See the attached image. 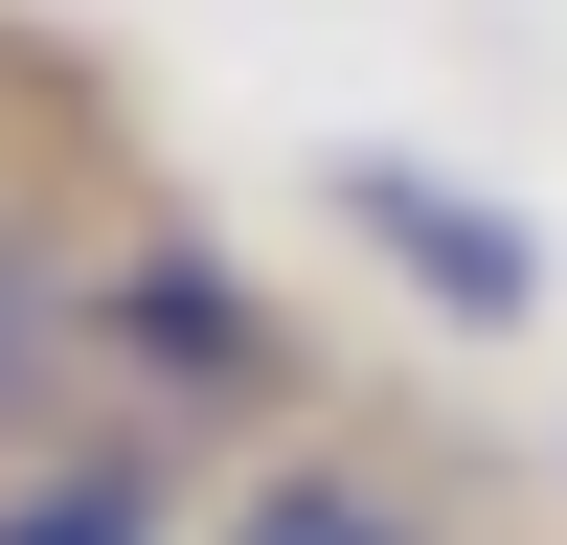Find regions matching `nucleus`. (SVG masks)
Instances as JSON below:
<instances>
[{"label":"nucleus","mask_w":567,"mask_h":545,"mask_svg":"<svg viewBox=\"0 0 567 545\" xmlns=\"http://www.w3.org/2000/svg\"><path fill=\"white\" fill-rule=\"evenodd\" d=\"M363 227H386V250L432 272L454 318H523V227H477V205H454V182H409V160H363Z\"/></svg>","instance_id":"f03ea898"},{"label":"nucleus","mask_w":567,"mask_h":545,"mask_svg":"<svg viewBox=\"0 0 567 545\" xmlns=\"http://www.w3.org/2000/svg\"><path fill=\"white\" fill-rule=\"evenodd\" d=\"M69 341H91V318H69V272L0 227V454H23V409H45V387H69Z\"/></svg>","instance_id":"39448f33"},{"label":"nucleus","mask_w":567,"mask_h":545,"mask_svg":"<svg viewBox=\"0 0 567 545\" xmlns=\"http://www.w3.org/2000/svg\"><path fill=\"white\" fill-rule=\"evenodd\" d=\"M0 545H182L136 454H0Z\"/></svg>","instance_id":"7ed1b4c3"},{"label":"nucleus","mask_w":567,"mask_h":545,"mask_svg":"<svg viewBox=\"0 0 567 545\" xmlns=\"http://www.w3.org/2000/svg\"><path fill=\"white\" fill-rule=\"evenodd\" d=\"M114 341L159 363V387H250V296H227V272H136V296H114Z\"/></svg>","instance_id":"20e7f679"},{"label":"nucleus","mask_w":567,"mask_h":545,"mask_svg":"<svg viewBox=\"0 0 567 545\" xmlns=\"http://www.w3.org/2000/svg\"><path fill=\"white\" fill-rule=\"evenodd\" d=\"M205 545H432V500H409L386 454H250V477L205 500Z\"/></svg>","instance_id":"f257e3e1"}]
</instances>
